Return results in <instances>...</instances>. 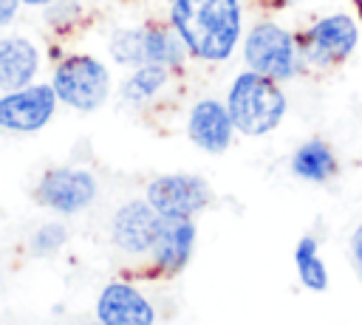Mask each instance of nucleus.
<instances>
[{"mask_svg": "<svg viewBox=\"0 0 362 325\" xmlns=\"http://www.w3.org/2000/svg\"><path fill=\"white\" fill-rule=\"evenodd\" d=\"M170 20L187 51L209 62L229 59L240 37L238 0H173Z\"/></svg>", "mask_w": 362, "mask_h": 325, "instance_id": "f257e3e1", "label": "nucleus"}, {"mask_svg": "<svg viewBox=\"0 0 362 325\" xmlns=\"http://www.w3.org/2000/svg\"><path fill=\"white\" fill-rule=\"evenodd\" d=\"M226 107L232 116V124L246 133V136H266L272 133L283 116H286V96L277 88L274 79L257 73V71H243L235 76Z\"/></svg>", "mask_w": 362, "mask_h": 325, "instance_id": "f03ea898", "label": "nucleus"}, {"mask_svg": "<svg viewBox=\"0 0 362 325\" xmlns=\"http://www.w3.org/2000/svg\"><path fill=\"white\" fill-rule=\"evenodd\" d=\"M243 59H246L249 71H257L274 82L291 79L303 65L297 37H291L286 28H280L277 23H269V20L252 25V31L246 34Z\"/></svg>", "mask_w": 362, "mask_h": 325, "instance_id": "7ed1b4c3", "label": "nucleus"}, {"mask_svg": "<svg viewBox=\"0 0 362 325\" xmlns=\"http://www.w3.org/2000/svg\"><path fill=\"white\" fill-rule=\"evenodd\" d=\"M51 88L57 99L68 107L96 110L110 93V73L99 59L88 54H74L54 68Z\"/></svg>", "mask_w": 362, "mask_h": 325, "instance_id": "20e7f679", "label": "nucleus"}, {"mask_svg": "<svg viewBox=\"0 0 362 325\" xmlns=\"http://www.w3.org/2000/svg\"><path fill=\"white\" fill-rule=\"evenodd\" d=\"M356 40H359L356 23L348 14H331L317 20L305 34H300L297 45H300L303 62L325 68V65L342 62L356 48Z\"/></svg>", "mask_w": 362, "mask_h": 325, "instance_id": "39448f33", "label": "nucleus"}, {"mask_svg": "<svg viewBox=\"0 0 362 325\" xmlns=\"http://www.w3.org/2000/svg\"><path fill=\"white\" fill-rule=\"evenodd\" d=\"M57 107L51 85H25L0 96V127L11 133H34L48 124Z\"/></svg>", "mask_w": 362, "mask_h": 325, "instance_id": "423d86ee", "label": "nucleus"}, {"mask_svg": "<svg viewBox=\"0 0 362 325\" xmlns=\"http://www.w3.org/2000/svg\"><path fill=\"white\" fill-rule=\"evenodd\" d=\"M209 184L198 175H161L147 187V201L164 218H192L209 203Z\"/></svg>", "mask_w": 362, "mask_h": 325, "instance_id": "0eeeda50", "label": "nucleus"}, {"mask_svg": "<svg viewBox=\"0 0 362 325\" xmlns=\"http://www.w3.org/2000/svg\"><path fill=\"white\" fill-rule=\"evenodd\" d=\"M96 195V181L88 170H79V167H59V170H48L40 184H37V192L34 198L54 209V212H62V215H71V212H79L85 209Z\"/></svg>", "mask_w": 362, "mask_h": 325, "instance_id": "6e6552de", "label": "nucleus"}, {"mask_svg": "<svg viewBox=\"0 0 362 325\" xmlns=\"http://www.w3.org/2000/svg\"><path fill=\"white\" fill-rule=\"evenodd\" d=\"M161 229V215L150 201H130L113 215V243L124 252H150Z\"/></svg>", "mask_w": 362, "mask_h": 325, "instance_id": "1a4fd4ad", "label": "nucleus"}, {"mask_svg": "<svg viewBox=\"0 0 362 325\" xmlns=\"http://www.w3.org/2000/svg\"><path fill=\"white\" fill-rule=\"evenodd\" d=\"M189 138L206 150V153H223L232 141V116L229 107L221 105L218 99H201L192 110H189V122H187Z\"/></svg>", "mask_w": 362, "mask_h": 325, "instance_id": "9d476101", "label": "nucleus"}, {"mask_svg": "<svg viewBox=\"0 0 362 325\" xmlns=\"http://www.w3.org/2000/svg\"><path fill=\"white\" fill-rule=\"evenodd\" d=\"M102 325H153V305L124 283H110L96 302Z\"/></svg>", "mask_w": 362, "mask_h": 325, "instance_id": "9b49d317", "label": "nucleus"}, {"mask_svg": "<svg viewBox=\"0 0 362 325\" xmlns=\"http://www.w3.org/2000/svg\"><path fill=\"white\" fill-rule=\"evenodd\" d=\"M40 68L37 45L25 37H0V90L31 85Z\"/></svg>", "mask_w": 362, "mask_h": 325, "instance_id": "f8f14e48", "label": "nucleus"}, {"mask_svg": "<svg viewBox=\"0 0 362 325\" xmlns=\"http://www.w3.org/2000/svg\"><path fill=\"white\" fill-rule=\"evenodd\" d=\"M192 243H195V226L189 218H164L161 215V229H158V237L150 252L161 268L178 271L189 260Z\"/></svg>", "mask_w": 362, "mask_h": 325, "instance_id": "ddd939ff", "label": "nucleus"}, {"mask_svg": "<svg viewBox=\"0 0 362 325\" xmlns=\"http://www.w3.org/2000/svg\"><path fill=\"white\" fill-rule=\"evenodd\" d=\"M187 45L178 37V31L164 28V25H144V62L147 65H164L175 68L184 62Z\"/></svg>", "mask_w": 362, "mask_h": 325, "instance_id": "4468645a", "label": "nucleus"}, {"mask_svg": "<svg viewBox=\"0 0 362 325\" xmlns=\"http://www.w3.org/2000/svg\"><path fill=\"white\" fill-rule=\"evenodd\" d=\"M291 170H294V175H300L305 181H328L337 172V158L325 141L311 138V141L300 144L297 153L291 155Z\"/></svg>", "mask_w": 362, "mask_h": 325, "instance_id": "2eb2a0df", "label": "nucleus"}, {"mask_svg": "<svg viewBox=\"0 0 362 325\" xmlns=\"http://www.w3.org/2000/svg\"><path fill=\"white\" fill-rule=\"evenodd\" d=\"M167 68L164 65H139L136 73L122 85V96L127 102H147L167 85Z\"/></svg>", "mask_w": 362, "mask_h": 325, "instance_id": "dca6fc26", "label": "nucleus"}, {"mask_svg": "<svg viewBox=\"0 0 362 325\" xmlns=\"http://www.w3.org/2000/svg\"><path fill=\"white\" fill-rule=\"evenodd\" d=\"M294 260H297V274H300L305 288H311V291H325L328 288V271H325L322 260L317 257L314 237H303L300 240V246L294 252Z\"/></svg>", "mask_w": 362, "mask_h": 325, "instance_id": "f3484780", "label": "nucleus"}, {"mask_svg": "<svg viewBox=\"0 0 362 325\" xmlns=\"http://www.w3.org/2000/svg\"><path fill=\"white\" fill-rule=\"evenodd\" d=\"M110 57L119 65H147L144 62V28H119L110 37Z\"/></svg>", "mask_w": 362, "mask_h": 325, "instance_id": "a211bd4d", "label": "nucleus"}, {"mask_svg": "<svg viewBox=\"0 0 362 325\" xmlns=\"http://www.w3.org/2000/svg\"><path fill=\"white\" fill-rule=\"evenodd\" d=\"M65 243V226L62 223H45L34 232L31 237V252L45 257V254H54L59 246Z\"/></svg>", "mask_w": 362, "mask_h": 325, "instance_id": "6ab92c4d", "label": "nucleus"}, {"mask_svg": "<svg viewBox=\"0 0 362 325\" xmlns=\"http://www.w3.org/2000/svg\"><path fill=\"white\" fill-rule=\"evenodd\" d=\"M20 0H0V25H8L17 17Z\"/></svg>", "mask_w": 362, "mask_h": 325, "instance_id": "aec40b11", "label": "nucleus"}, {"mask_svg": "<svg viewBox=\"0 0 362 325\" xmlns=\"http://www.w3.org/2000/svg\"><path fill=\"white\" fill-rule=\"evenodd\" d=\"M351 257H354V263H356V268L362 274V223L356 226V232L351 237Z\"/></svg>", "mask_w": 362, "mask_h": 325, "instance_id": "412c9836", "label": "nucleus"}, {"mask_svg": "<svg viewBox=\"0 0 362 325\" xmlns=\"http://www.w3.org/2000/svg\"><path fill=\"white\" fill-rule=\"evenodd\" d=\"M20 3H28V6H48V3H54V0H20Z\"/></svg>", "mask_w": 362, "mask_h": 325, "instance_id": "4be33fe9", "label": "nucleus"}, {"mask_svg": "<svg viewBox=\"0 0 362 325\" xmlns=\"http://www.w3.org/2000/svg\"><path fill=\"white\" fill-rule=\"evenodd\" d=\"M356 6H359V14H362V0H356Z\"/></svg>", "mask_w": 362, "mask_h": 325, "instance_id": "5701e85b", "label": "nucleus"}, {"mask_svg": "<svg viewBox=\"0 0 362 325\" xmlns=\"http://www.w3.org/2000/svg\"><path fill=\"white\" fill-rule=\"evenodd\" d=\"M283 3H286V0H283Z\"/></svg>", "mask_w": 362, "mask_h": 325, "instance_id": "b1692460", "label": "nucleus"}, {"mask_svg": "<svg viewBox=\"0 0 362 325\" xmlns=\"http://www.w3.org/2000/svg\"><path fill=\"white\" fill-rule=\"evenodd\" d=\"M99 325H102V322H99Z\"/></svg>", "mask_w": 362, "mask_h": 325, "instance_id": "393cba45", "label": "nucleus"}]
</instances>
